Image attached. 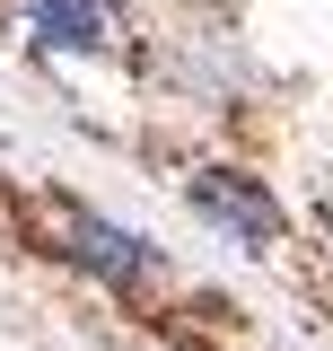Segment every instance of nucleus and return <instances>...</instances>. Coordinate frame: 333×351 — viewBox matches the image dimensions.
Here are the masks:
<instances>
[{"mask_svg": "<svg viewBox=\"0 0 333 351\" xmlns=\"http://www.w3.org/2000/svg\"><path fill=\"white\" fill-rule=\"evenodd\" d=\"M18 27L44 44V53H114L123 27H114V0H9Z\"/></svg>", "mask_w": 333, "mask_h": 351, "instance_id": "1", "label": "nucleus"}, {"mask_svg": "<svg viewBox=\"0 0 333 351\" xmlns=\"http://www.w3.org/2000/svg\"><path fill=\"white\" fill-rule=\"evenodd\" d=\"M193 211L219 219V228H228L237 246H254V255H263V246H272V228H281L272 202H263L254 184H237V176H193Z\"/></svg>", "mask_w": 333, "mask_h": 351, "instance_id": "2", "label": "nucleus"}]
</instances>
